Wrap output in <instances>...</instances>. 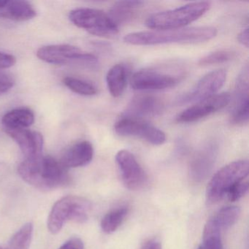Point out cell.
<instances>
[{
    "instance_id": "obj_23",
    "label": "cell",
    "mask_w": 249,
    "mask_h": 249,
    "mask_svg": "<svg viewBox=\"0 0 249 249\" xmlns=\"http://www.w3.org/2000/svg\"><path fill=\"white\" fill-rule=\"evenodd\" d=\"M129 213L127 207H120L107 213L101 221L102 230L106 234H111L119 228Z\"/></svg>"
},
{
    "instance_id": "obj_16",
    "label": "cell",
    "mask_w": 249,
    "mask_h": 249,
    "mask_svg": "<svg viewBox=\"0 0 249 249\" xmlns=\"http://www.w3.org/2000/svg\"><path fill=\"white\" fill-rule=\"evenodd\" d=\"M94 157V148L89 141H81L67 150L59 160L67 170L84 167L91 162Z\"/></svg>"
},
{
    "instance_id": "obj_7",
    "label": "cell",
    "mask_w": 249,
    "mask_h": 249,
    "mask_svg": "<svg viewBox=\"0 0 249 249\" xmlns=\"http://www.w3.org/2000/svg\"><path fill=\"white\" fill-rule=\"evenodd\" d=\"M37 56L40 60L52 65H94L98 62L97 58L94 55L68 44L43 46L37 51Z\"/></svg>"
},
{
    "instance_id": "obj_1",
    "label": "cell",
    "mask_w": 249,
    "mask_h": 249,
    "mask_svg": "<svg viewBox=\"0 0 249 249\" xmlns=\"http://www.w3.org/2000/svg\"><path fill=\"white\" fill-rule=\"evenodd\" d=\"M217 33L215 27L210 26L152 30L129 33L124 37V41L133 46H155L170 43L196 44L212 40L216 36Z\"/></svg>"
},
{
    "instance_id": "obj_4",
    "label": "cell",
    "mask_w": 249,
    "mask_h": 249,
    "mask_svg": "<svg viewBox=\"0 0 249 249\" xmlns=\"http://www.w3.org/2000/svg\"><path fill=\"white\" fill-rule=\"evenodd\" d=\"M91 209L89 201L78 196L61 198L52 207L48 217L47 226L52 234L59 233L68 221L83 223L88 219Z\"/></svg>"
},
{
    "instance_id": "obj_12",
    "label": "cell",
    "mask_w": 249,
    "mask_h": 249,
    "mask_svg": "<svg viewBox=\"0 0 249 249\" xmlns=\"http://www.w3.org/2000/svg\"><path fill=\"white\" fill-rule=\"evenodd\" d=\"M230 102L231 96L229 93L216 94L183 110L178 116L177 121L180 123L196 122L221 110L228 106Z\"/></svg>"
},
{
    "instance_id": "obj_9",
    "label": "cell",
    "mask_w": 249,
    "mask_h": 249,
    "mask_svg": "<svg viewBox=\"0 0 249 249\" xmlns=\"http://www.w3.org/2000/svg\"><path fill=\"white\" fill-rule=\"evenodd\" d=\"M116 161L124 185L129 190H139L146 185L148 177L135 156L126 150H121Z\"/></svg>"
},
{
    "instance_id": "obj_22",
    "label": "cell",
    "mask_w": 249,
    "mask_h": 249,
    "mask_svg": "<svg viewBox=\"0 0 249 249\" xmlns=\"http://www.w3.org/2000/svg\"><path fill=\"white\" fill-rule=\"evenodd\" d=\"M34 234V225L33 223H26L22 226L2 249H30Z\"/></svg>"
},
{
    "instance_id": "obj_31",
    "label": "cell",
    "mask_w": 249,
    "mask_h": 249,
    "mask_svg": "<svg viewBox=\"0 0 249 249\" xmlns=\"http://www.w3.org/2000/svg\"><path fill=\"white\" fill-rule=\"evenodd\" d=\"M59 249H84V242L79 237H72L67 240Z\"/></svg>"
},
{
    "instance_id": "obj_30",
    "label": "cell",
    "mask_w": 249,
    "mask_h": 249,
    "mask_svg": "<svg viewBox=\"0 0 249 249\" xmlns=\"http://www.w3.org/2000/svg\"><path fill=\"white\" fill-rule=\"evenodd\" d=\"M17 63V58L9 53L0 52V70L8 69Z\"/></svg>"
},
{
    "instance_id": "obj_17",
    "label": "cell",
    "mask_w": 249,
    "mask_h": 249,
    "mask_svg": "<svg viewBox=\"0 0 249 249\" xmlns=\"http://www.w3.org/2000/svg\"><path fill=\"white\" fill-rule=\"evenodd\" d=\"M37 16L30 2L22 0H0V18L17 21L33 19Z\"/></svg>"
},
{
    "instance_id": "obj_13",
    "label": "cell",
    "mask_w": 249,
    "mask_h": 249,
    "mask_svg": "<svg viewBox=\"0 0 249 249\" xmlns=\"http://www.w3.org/2000/svg\"><path fill=\"white\" fill-rule=\"evenodd\" d=\"M249 65L246 64L237 77L231 122L236 125L248 123L249 116Z\"/></svg>"
},
{
    "instance_id": "obj_29",
    "label": "cell",
    "mask_w": 249,
    "mask_h": 249,
    "mask_svg": "<svg viewBox=\"0 0 249 249\" xmlns=\"http://www.w3.org/2000/svg\"><path fill=\"white\" fill-rule=\"evenodd\" d=\"M14 84L15 81L11 75L0 71V95L10 91L14 87Z\"/></svg>"
},
{
    "instance_id": "obj_26",
    "label": "cell",
    "mask_w": 249,
    "mask_h": 249,
    "mask_svg": "<svg viewBox=\"0 0 249 249\" xmlns=\"http://www.w3.org/2000/svg\"><path fill=\"white\" fill-rule=\"evenodd\" d=\"M221 233L211 226L205 224L203 230V240L197 249H223Z\"/></svg>"
},
{
    "instance_id": "obj_5",
    "label": "cell",
    "mask_w": 249,
    "mask_h": 249,
    "mask_svg": "<svg viewBox=\"0 0 249 249\" xmlns=\"http://www.w3.org/2000/svg\"><path fill=\"white\" fill-rule=\"evenodd\" d=\"M249 169L248 160H238L227 164L218 170L208 183L207 201L214 204L221 200L233 186L243 181L247 177Z\"/></svg>"
},
{
    "instance_id": "obj_28",
    "label": "cell",
    "mask_w": 249,
    "mask_h": 249,
    "mask_svg": "<svg viewBox=\"0 0 249 249\" xmlns=\"http://www.w3.org/2000/svg\"><path fill=\"white\" fill-rule=\"evenodd\" d=\"M249 191V183L241 181L233 186L227 192L226 196L231 202H235L244 196Z\"/></svg>"
},
{
    "instance_id": "obj_32",
    "label": "cell",
    "mask_w": 249,
    "mask_h": 249,
    "mask_svg": "<svg viewBox=\"0 0 249 249\" xmlns=\"http://www.w3.org/2000/svg\"><path fill=\"white\" fill-rule=\"evenodd\" d=\"M237 40L242 46L246 48H249V28H246L243 31L240 32L237 36Z\"/></svg>"
},
{
    "instance_id": "obj_21",
    "label": "cell",
    "mask_w": 249,
    "mask_h": 249,
    "mask_svg": "<svg viewBox=\"0 0 249 249\" xmlns=\"http://www.w3.org/2000/svg\"><path fill=\"white\" fill-rule=\"evenodd\" d=\"M214 160L215 152L213 149H206L199 153L191 166V173L194 179L202 180L205 178L213 167Z\"/></svg>"
},
{
    "instance_id": "obj_24",
    "label": "cell",
    "mask_w": 249,
    "mask_h": 249,
    "mask_svg": "<svg viewBox=\"0 0 249 249\" xmlns=\"http://www.w3.org/2000/svg\"><path fill=\"white\" fill-rule=\"evenodd\" d=\"M240 215V208L236 206H228L221 208L211 219L222 231L234 225Z\"/></svg>"
},
{
    "instance_id": "obj_11",
    "label": "cell",
    "mask_w": 249,
    "mask_h": 249,
    "mask_svg": "<svg viewBox=\"0 0 249 249\" xmlns=\"http://www.w3.org/2000/svg\"><path fill=\"white\" fill-rule=\"evenodd\" d=\"M180 77L157 70H142L131 78L132 89L138 91H154L176 87Z\"/></svg>"
},
{
    "instance_id": "obj_8",
    "label": "cell",
    "mask_w": 249,
    "mask_h": 249,
    "mask_svg": "<svg viewBox=\"0 0 249 249\" xmlns=\"http://www.w3.org/2000/svg\"><path fill=\"white\" fill-rule=\"evenodd\" d=\"M114 129L121 136L135 137L154 145H162L166 141L163 131L145 121L123 117L116 122Z\"/></svg>"
},
{
    "instance_id": "obj_25",
    "label": "cell",
    "mask_w": 249,
    "mask_h": 249,
    "mask_svg": "<svg viewBox=\"0 0 249 249\" xmlns=\"http://www.w3.org/2000/svg\"><path fill=\"white\" fill-rule=\"evenodd\" d=\"M63 83L70 90L80 95L93 96L97 93V88L94 85L74 77H66L64 78Z\"/></svg>"
},
{
    "instance_id": "obj_15",
    "label": "cell",
    "mask_w": 249,
    "mask_h": 249,
    "mask_svg": "<svg viewBox=\"0 0 249 249\" xmlns=\"http://www.w3.org/2000/svg\"><path fill=\"white\" fill-rule=\"evenodd\" d=\"M164 108L160 98L151 95H141L130 102L124 113V117L145 121L158 116Z\"/></svg>"
},
{
    "instance_id": "obj_3",
    "label": "cell",
    "mask_w": 249,
    "mask_h": 249,
    "mask_svg": "<svg viewBox=\"0 0 249 249\" xmlns=\"http://www.w3.org/2000/svg\"><path fill=\"white\" fill-rule=\"evenodd\" d=\"M211 8L208 2H195L153 14L145 25L153 30L184 28L206 14Z\"/></svg>"
},
{
    "instance_id": "obj_6",
    "label": "cell",
    "mask_w": 249,
    "mask_h": 249,
    "mask_svg": "<svg viewBox=\"0 0 249 249\" xmlns=\"http://www.w3.org/2000/svg\"><path fill=\"white\" fill-rule=\"evenodd\" d=\"M69 18L78 28L93 36L111 37L119 33V27L112 21L108 14L92 8H78L71 11Z\"/></svg>"
},
{
    "instance_id": "obj_10",
    "label": "cell",
    "mask_w": 249,
    "mask_h": 249,
    "mask_svg": "<svg viewBox=\"0 0 249 249\" xmlns=\"http://www.w3.org/2000/svg\"><path fill=\"white\" fill-rule=\"evenodd\" d=\"M227 72L224 69L217 70L204 75L196 85L178 100L180 104L198 103L215 95L225 84Z\"/></svg>"
},
{
    "instance_id": "obj_2",
    "label": "cell",
    "mask_w": 249,
    "mask_h": 249,
    "mask_svg": "<svg viewBox=\"0 0 249 249\" xmlns=\"http://www.w3.org/2000/svg\"><path fill=\"white\" fill-rule=\"evenodd\" d=\"M21 178L39 189L50 190L69 183L68 170L51 156L25 159L18 167Z\"/></svg>"
},
{
    "instance_id": "obj_18",
    "label": "cell",
    "mask_w": 249,
    "mask_h": 249,
    "mask_svg": "<svg viewBox=\"0 0 249 249\" xmlns=\"http://www.w3.org/2000/svg\"><path fill=\"white\" fill-rule=\"evenodd\" d=\"M143 5L144 2L141 1L117 2L110 8L108 16L119 27V24H126L132 21Z\"/></svg>"
},
{
    "instance_id": "obj_19",
    "label": "cell",
    "mask_w": 249,
    "mask_h": 249,
    "mask_svg": "<svg viewBox=\"0 0 249 249\" xmlns=\"http://www.w3.org/2000/svg\"><path fill=\"white\" fill-rule=\"evenodd\" d=\"M34 122V113L28 108L14 109L7 113L2 119L4 129H27Z\"/></svg>"
},
{
    "instance_id": "obj_14",
    "label": "cell",
    "mask_w": 249,
    "mask_h": 249,
    "mask_svg": "<svg viewBox=\"0 0 249 249\" xmlns=\"http://www.w3.org/2000/svg\"><path fill=\"white\" fill-rule=\"evenodd\" d=\"M4 130L18 144L25 159L43 155L44 141L40 132L28 129H4Z\"/></svg>"
},
{
    "instance_id": "obj_27",
    "label": "cell",
    "mask_w": 249,
    "mask_h": 249,
    "mask_svg": "<svg viewBox=\"0 0 249 249\" xmlns=\"http://www.w3.org/2000/svg\"><path fill=\"white\" fill-rule=\"evenodd\" d=\"M235 57V53L230 50H219L205 55L199 59L198 64L200 66L218 65L231 61Z\"/></svg>"
},
{
    "instance_id": "obj_20",
    "label": "cell",
    "mask_w": 249,
    "mask_h": 249,
    "mask_svg": "<svg viewBox=\"0 0 249 249\" xmlns=\"http://www.w3.org/2000/svg\"><path fill=\"white\" fill-rule=\"evenodd\" d=\"M106 82L110 94L113 97H119L123 94L127 83V73L123 65L112 67L106 75Z\"/></svg>"
}]
</instances>
